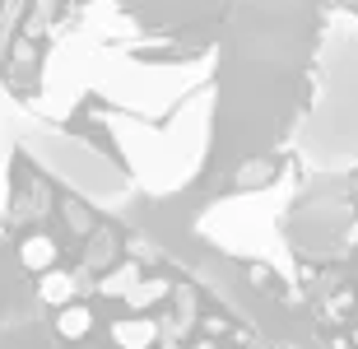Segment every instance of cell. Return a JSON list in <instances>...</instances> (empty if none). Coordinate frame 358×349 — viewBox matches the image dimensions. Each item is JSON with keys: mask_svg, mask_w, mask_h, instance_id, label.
<instances>
[{"mask_svg": "<svg viewBox=\"0 0 358 349\" xmlns=\"http://www.w3.org/2000/svg\"><path fill=\"white\" fill-rule=\"evenodd\" d=\"M112 340L121 349H149L159 340V322H145V317H131V322H117L112 326Z\"/></svg>", "mask_w": 358, "mask_h": 349, "instance_id": "6da1fadb", "label": "cell"}, {"mask_svg": "<svg viewBox=\"0 0 358 349\" xmlns=\"http://www.w3.org/2000/svg\"><path fill=\"white\" fill-rule=\"evenodd\" d=\"M75 289H80V275H66V270H42V284H38L42 303H52V308H66L70 298H75Z\"/></svg>", "mask_w": 358, "mask_h": 349, "instance_id": "7a4b0ae2", "label": "cell"}, {"mask_svg": "<svg viewBox=\"0 0 358 349\" xmlns=\"http://www.w3.org/2000/svg\"><path fill=\"white\" fill-rule=\"evenodd\" d=\"M112 261H117V233H112V229H89L84 266H89V270H107Z\"/></svg>", "mask_w": 358, "mask_h": 349, "instance_id": "3957f363", "label": "cell"}, {"mask_svg": "<svg viewBox=\"0 0 358 349\" xmlns=\"http://www.w3.org/2000/svg\"><path fill=\"white\" fill-rule=\"evenodd\" d=\"M56 256H61V247H56V238H47V233H33V238L24 242V252H19V261H24L28 270H52Z\"/></svg>", "mask_w": 358, "mask_h": 349, "instance_id": "277c9868", "label": "cell"}, {"mask_svg": "<svg viewBox=\"0 0 358 349\" xmlns=\"http://www.w3.org/2000/svg\"><path fill=\"white\" fill-rule=\"evenodd\" d=\"M135 280H140V266H135V261H121V266H112L103 280H98V294H107V298H126Z\"/></svg>", "mask_w": 358, "mask_h": 349, "instance_id": "5b68a950", "label": "cell"}, {"mask_svg": "<svg viewBox=\"0 0 358 349\" xmlns=\"http://www.w3.org/2000/svg\"><path fill=\"white\" fill-rule=\"evenodd\" d=\"M56 331H61L66 340H84L93 331V312L80 308V303H66V308H61V317H56Z\"/></svg>", "mask_w": 358, "mask_h": 349, "instance_id": "8992f818", "label": "cell"}, {"mask_svg": "<svg viewBox=\"0 0 358 349\" xmlns=\"http://www.w3.org/2000/svg\"><path fill=\"white\" fill-rule=\"evenodd\" d=\"M173 294V284L163 280H135L131 284V294H126V303H131V308H149V303H163V298Z\"/></svg>", "mask_w": 358, "mask_h": 349, "instance_id": "52a82bcc", "label": "cell"}, {"mask_svg": "<svg viewBox=\"0 0 358 349\" xmlns=\"http://www.w3.org/2000/svg\"><path fill=\"white\" fill-rule=\"evenodd\" d=\"M173 298H177V322L191 326V317H196V289L191 284H173Z\"/></svg>", "mask_w": 358, "mask_h": 349, "instance_id": "ba28073f", "label": "cell"}, {"mask_svg": "<svg viewBox=\"0 0 358 349\" xmlns=\"http://www.w3.org/2000/svg\"><path fill=\"white\" fill-rule=\"evenodd\" d=\"M66 224H70V229H75V233H80V238H84V233L93 229V215H89V210H84L80 201H70V205H66Z\"/></svg>", "mask_w": 358, "mask_h": 349, "instance_id": "9c48e42d", "label": "cell"}, {"mask_svg": "<svg viewBox=\"0 0 358 349\" xmlns=\"http://www.w3.org/2000/svg\"><path fill=\"white\" fill-rule=\"evenodd\" d=\"M266 177H270V163H247L242 177H238V187H261Z\"/></svg>", "mask_w": 358, "mask_h": 349, "instance_id": "30bf717a", "label": "cell"}, {"mask_svg": "<svg viewBox=\"0 0 358 349\" xmlns=\"http://www.w3.org/2000/svg\"><path fill=\"white\" fill-rule=\"evenodd\" d=\"M233 326L224 322V317H205V336H228Z\"/></svg>", "mask_w": 358, "mask_h": 349, "instance_id": "8fae6325", "label": "cell"}, {"mask_svg": "<svg viewBox=\"0 0 358 349\" xmlns=\"http://www.w3.org/2000/svg\"><path fill=\"white\" fill-rule=\"evenodd\" d=\"M252 284H261V289H266V284H270V270L266 266H252Z\"/></svg>", "mask_w": 358, "mask_h": 349, "instance_id": "7c38bea8", "label": "cell"}, {"mask_svg": "<svg viewBox=\"0 0 358 349\" xmlns=\"http://www.w3.org/2000/svg\"><path fill=\"white\" fill-rule=\"evenodd\" d=\"M191 349H214V336H210V340H196V345H191Z\"/></svg>", "mask_w": 358, "mask_h": 349, "instance_id": "4fadbf2b", "label": "cell"}]
</instances>
